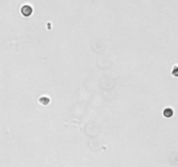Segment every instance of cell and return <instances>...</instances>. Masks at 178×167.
Listing matches in <instances>:
<instances>
[{
	"label": "cell",
	"mask_w": 178,
	"mask_h": 167,
	"mask_svg": "<svg viewBox=\"0 0 178 167\" xmlns=\"http://www.w3.org/2000/svg\"><path fill=\"white\" fill-rule=\"evenodd\" d=\"M171 73H172V75H173L174 77H178V65H176V66H175V67L173 68Z\"/></svg>",
	"instance_id": "4"
},
{
	"label": "cell",
	"mask_w": 178,
	"mask_h": 167,
	"mask_svg": "<svg viewBox=\"0 0 178 167\" xmlns=\"http://www.w3.org/2000/svg\"><path fill=\"white\" fill-rule=\"evenodd\" d=\"M38 101H39V103H40L41 104H43V106H46L47 104H50L51 99H50V98H48V97H41V98L38 99Z\"/></svg>",
	"instance_id": "2"
},
{
	"label": "cell",
	"mask_w": 178,
	"mask_h": 167,
	"mask_svg": "<svg viewBox=\"0 0 178 167\" xmlns=\"http://www.w3.org/2000/svg\"><path fill=\"white\" fill-rule=\"evenodd\" d=\"M173 115H174V112H173V110H172V109H170V108H166V109H164V111H163V116H164L165 118H171Z\"/></svg>",
	"instance_id": "3"
},
{
	"label": "cell",
	"mask_w": 178,
	"mask_h": 167,
	"mask_svg": "<svg viewBox=\"0 0 178 167\" xmlns=\"http://www.w3.org/2000/svg\"><path fill=\"white\" fill-rule=\"evenodd\" d=\"M20 12L24 17H31L33 13V8L31 5H23L21 7Z\"/></svg>",
	"instance_id": "1"
}]
</instances>
